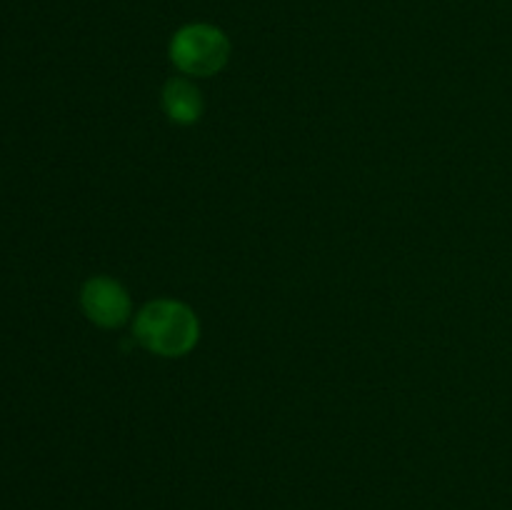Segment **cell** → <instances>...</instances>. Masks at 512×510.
I'll list each match as a JSON object with an SVG mask.
<instances>
[{
  "instance_id": "cell-3",
  "label": "cell",
  "mask_w": 512,
  "mask_h": 510,
  "mask_svg": "<svg viewBox=\"0 0 512 510\" xmlns=\"http://www.w3.org/2000/svg\"><path fill=\"white\" fill-rule=\"evenodd\" d=\"M78 298L85 318L98 328H120L133 315L130 293L110 275H93L85 280Z\"/></svg>"
},
{
  "instance_id": "cell-4",
  "label": "cell",
  "mask_w": 512,
  "mask_h": 510,
  "mask_svg": "<svg viewBox=\"0 0 512 510\" xmlns=\"http://www.w3.org/2000/svg\"><path fill=\"white\" fill-rule=\"evenodd\" d=\"M160 100H163L165 115L178 125L198 123L203 115V95L198 85L190 83L188 78H170L163 85Z\"/></svg>"
},
{
  "instance_id": "cell-2",
  "label": "cell",
  "mask_w": 512,
  "mask_h": 510,
  "mask_svg": "<svg viewBox=\"0 0 512 510\" xmlns=\"http://www.w3.org/2000/svg\"><path fill=\"white\" fill-rule=\"evenodd\" d=\"M230 40L215 25L193 23L180 28L170 40V60L190 78H210L228 65Z\"/></svg>"
},
{
  "instance_id": "cell-1",
  "label": "cell",
  "mask_w": 512,
  "mask_h": 510,
  "mask_svg": "<svg viewBox=\"0 0 512 510\" xmlns=\"http://www.w3.org/2000/svg\"><path fill=\"white\" fill-rule=\"evenodd\" d=\"M133 338L140 348L160 358H183L198 345L200 320L183 300H150L135 315Z\"/></svg>"
}]
</instances>
